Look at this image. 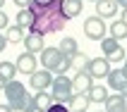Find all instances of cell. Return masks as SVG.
Here are the masks:
<instances>
[{
    "mask_svg": "<svg viewBox=\"0 0 127 112\" xmlns=\"http://www.w3.org/2000/svg\"><path fill=\"white\" fill-rule=\"evenodd\" d=\"M5 86H7V81H5V79H2V76H0V91H2Z\"/></svg>",
    "mask_w": 127,
    "mask_h": 112,
    "instance_id": "4dcf8cb0",
    "label": "cell"
},
{
    "mask_svg": "<svg viewBox=\"0 0 127 112\" xmlns=\"http://www.w3.org/2000/svg\"><path fill=\"white\" fill-rule=\"evenodd\" d=\"M72 86H74V93H89L94 86V76L89 72H77L72 79Z\"/></svg>",
    "mask_w": 127,
    "mask_h": 112,
    "instance_id": "30bf717a",
    "label": "cell"
},
{
    "mask_svg": "<svg viewBox=\"0 0 127 112\" xmlns=\"http://www.w3.org/2000/svg\"><path fill=\"white\" fill-rule=\"evenodd\" d=\"M53 79H55L53 72H48V69H36L34 74L29 76V86H31L34 91H50Z\"/></svg>",
    "mask_w": 127,
    "mask_h": 112,
    "instance_id": "52a82bcc",
    "label": "cell"
},
{
    "mask_svg": "<svg viewBox=\"0 0 127 112\" xmlns=\"http://www.w3.org/2000/svg\"><path fill=\"white\" fill-rule=\"evenodd\" d=\"M72 60V69L74 72H86V64H89V57L84 55V53H77L74 57H70Z\"/></svg>",
    "mask_w": 127,
    "mask_h": 112,
    "instance_id": "cb8c5ba5",
    "label": "cell"
},
{
    "mask_svg": "<svg viewBox=\"0 0 127 112\" xmlns=\"http://www.w3.org/2000/svg\"><path fill=\"white\" fill-rule=\"evenodd\" d=\"M0 29H7V14L0 10Z\"/></svg>",
    "mask_w": 127,
    "mask_h": 112,
    "instance_id": "4316f807",
    "label": "cell"
},
{
    "mask_svg": "<svg viewBox=\"0 0 127 112\" xmlns=\"http://www.w3.org/2000/svg\"><path fill=\"white\" fill-rule=\"evenodd\" d=\"M36 2H50V0H36Z\"/></svg>",
    "mask_w": 127,
    "mask_h": 112,
    "instance_id": "8d00e7d4",
    "label": "cell"
},
{
    "mask_svg": "<svg viewBox=\"0 0 127 112\" xmlns=\"http://www.w3.org/2000/svg\"><path fill=\"white\" fill-rule=\"evenodd\" d=\"M19 72H17V64L14 62H0V76L5 79V81H12Z\"/></svg>",
    "mask_w": 127,
    "mask_h": 112,
    "instance_id": "603a6c76",
    "label": "cell"
},
{
    "mask_svg": "<svg viewBox=\"0 0 127 112\" xmlns=\"http://www.w3.org/2000/svg\"><path fill=\"white\" fill-rule=\"evenodd\" d=\"M86 95H89V100H91V103H101V105H103V103H106V98H108V88H106L103 84H94L91 91L86 93Z\"/></svg>",
    "mask_w": 127,
    "mask_h": 112,
    "instance_id": "ac0fdd59",
    "label": "cell"
},
{
    "mask_svg": "<svg viewBox=\"0 0 127 112\" xmlns=\"http://www.w3.org/2000/svg\"><path fill=\"white\" fill-rule=\"evenodd\" d=\"M118 14V2L115 0H98L96 2V17L106 19V17H115Z\"/></svg>",
    "mask_w": 127,
    "mask_h": 112,
    "instance_id": "5bb4252c",
    "label": "cell"
},
{
    "mask_svg": "<svg viewBox=\"0 0 127 112\" xmlns=\"http://www.w3.org/2000/svg\"><path fill=\"white\" fill-rule=\"evenodd\" d=\"M22 43H24V50L31 53V55H36V53H41V50L46 48V41H43V36H38V34H27Z\"/></svg>",
    "mask_w": 127,
    "mask_h": 112,
    "instance_id": "4fadbf2b",
    "label": "cell"
},
{
    "mask_svg": "<svg viewBox=\"0 0 127 112\" xmlns=\"http://www.w3.org/2000/svg\"><path fill=\"white\" fill-rule=\"evenodd\" d=\"M50 105H53V95H50L48 91H38V93L34 95V107H36V110L46 112Z\"/></svg>",
    "mask_w": 127,
    "mask_h": 112,
    "instance_id": "d6986e66",
    "label": "cell"
},
{
    "mask_svg": "<svg viewBox=\"0 0 127 112\" xmlns=\"http://www.w3.org/2000/svg\"><path fill=\"white\" fill-rule=\"evenodd\" d=\"M122 72L127 74V57H125V62H122Z\"/></svg>",
    "mask_w": 127,
    "mask_h": 112,
    "instance_id": "836d02e7",
    "label": "cell"
},
{
    "mask_svg": "<svg viewBox=\"0 0 127 112\" xmlns=\"http://www.w3.org/2000/svg\"><path fill=\"white\" fill-rule=\"evenodd\" d=\"M108 31H110V36H113L115 41H120V43H122V38H127V24L122 19H115Z\"/></svg>",
    "mask_w": 127,
    "mask_h": 112,
    "instance_id": "44dd1931",
    "label": "cell"
},
{
    "mask_svg": "<svg viewBox=\"0 0 127 112\" xmlns=\"http://www.w3.org/2000/svg\"><path fill=\"white\" fill-rule=\"evenodd\" d=\"M115 2H118V7H122V10L127 7V0H115Z\"/></svg>",
    "mask_w": 127,
    "mask_h": 112,
    "instance_id": "f546056e",
    "label": "cell"
},
{
    "mask_svg": "<svg viewBox=\"0 0 127 112\" xmlns=\"http://www.w3.org/2000/svg\"><path fill=\"white\" fill-rule=\"evenodd\" d=\"M82 10H84V0H63V12L67 17V21L72 17H79Z\"/></svg>",
    "mask_w": 127,
    "mask_h": 112,
    "instance_id": "9a60e30c",
    "label": "cell"
},
{
    "mask_svg": "<svg viewBox=\"0 0 127 112\" xmlns=\"http://www.w3.org/2000/svg\"><path fill=\"white\" fill-rule=\"evenodd\" d=\"M2 91H5V95H7V105L12 107L14 112H27L29 107L34 105V95H29L27 86L22 84V81H17V79L7 81V86Z\"/></svg>",
    "mask_w": 127,
    "mask_h": 112,
    "instance_id": "7a4b0ae2",
    "label": "cell"
},
{
    "mask_svg": "<svg viewBox=\"0 0 127 112\" xmlns=\"http://www.w3.org/2000/svg\"><path fill=\"white\" fill-rule=\"evenodd\" d=\"M31 14H34V24L29 29V34L48 36V34H60L65 29V17L63 12V0H50V2H31L29 5Z\"/></svg>",
    "mask_w": 127,
    "mask_h": 112,
    "instance_id": "6da1fadb",
    "label": "cell"
},
{
    "mask_svg": "<svg viewBox=\"0 0 127 112\" xmlns=\"http://www.w3.org/2000/svg\"><path fill=\"white\" fill-rule=\"evenodd\" d=\"M89 2H98V0H89Z\"/></svg>",
    "mask_w": 127,
    "mask_h": 112,
    "instance_id": "74e56055",
    "label": "cell"
},
{
    "mask_svg": "<svg viewBox=\"0 0 127 112\" xmlns=\"http://www.w3.org/2000/svg\"><path fill=\"white\" fill-rule=\"evenodd\" d=\"M14 64H17V72H19V74H29V76H31L36 72V67H38V60H36V55H31V53L24 50V53L17 57Z\"/></svg>",
    "mask_w": 127,
    "mask_h": 112,
    "instance_id": "9c48e42d",
    "label": "cell"
},
{
    "mask_svg": "<svg viewBox=\"0 0 127 112\" xmlns=\"http://www.w3.org/2000/svg\"><path fill=\"white\" fill-rule=\"evenodd\" d=\"M110 62H108L106 57H91L89 60V64H86V72L91 74L94 79H106L108 74H110Z\"/></svg>",
    "mask_w": 127,
    "mask_h": 112,
    "instance_id": "ba28073f",
    "label": "cell"
},
{
    "mask_svg": "<svg viewBox=\"0 0 127 112\" xmlns=\"http://www.w3.org/2000/svg\"><path fill=\"white\" fill-rule=\"evenodd\" d=\"M106 81H108V86H110L115 93H120L122 88L127 86V74L122 72V67H120V69H110V74L106 76Z\"/></svg>",
    "mask_w": 127,
    "mask_h": 112,
    "instance_id": "8fae6325",
    "label": "cell"
},
{
    "mask_svg": "<svg viewBox=\"0 0 127 112\" xmlns=\"http://www.w3.org/2000/svg\"><path fill=\"white\" fill-rule=\"evenodd\" d=\"M31 24H34V14H31V10H29V7L19 10V12H17V26H22V29H24V31L29 34Z\"/></svg>",
    "mask_w": 127,
    "mask_h": 112,
    "instance_id": "ffe728a7",
    "label": "cell"
},
{
    "mask_svg": "<svg viewBox=\"0 0 127 112\" xmlns=\"http://www.w3.org/2000/svg\"><path fill=\"white\" fill-rule=\"evenodd\" d=\"M24 36H27V31L22 26H7V34H5V38H7V43H22L24 41Z\"/></svg>",
    "mask_w": 127,
    "mask_h": 112,
    "instance_id": "7402d4cb",
    "label": "cell"
},
{
    "mask_svg": "<svg viewBox=\"0 0 127 112\" xmlns=\"http://www.w3.org/2000/svg\"><path fill=\"white\" fill-rule=\"evenodd\" d=\"M38 60H41V67H43V69L53 72V74H67V72L72 69V60L67 55H63L58 45H48V48H43Z\"/></svg>",
    "mask_w": 127,
    "mask_h": 112,
    "instance_id": "3957f363",
    "label": "cell"
},
{
    "mask_svg": "<svg viewBox=\"0 0 127 112\" xmlns=\"http://www.w3.org/2000/svg\"><path fill=\"white\" fill-rule=\"evenodd\" d=\"M103 105H106V112H127V98H122L120 93H108Z\"/></svg>",
    "mask_w": 127,
    "mask_h": 112,
    "instance_id": "7c38bea8",
    "label": "cell"
},
{
    "mask_svg": "<svg viewBox=\"0 0 127 112\" xmlns=\"http://www.w3.org/2000/svg\"><path fill=\"white\" fill-rule=\"evenodd\" d=\"M58 48H60V53L67 55V57H74V55L79 53V45H77V41H74L72 36H63L60 43H58Z\"/></svg>",
    "mask_w": 127,
    "mask_h": 112,
    "instance_id": "2e32d148",
    "label": "cell"
},
{
    "mask_svg": "<svg viewBox=\"0 0 127 112\" xmlns=\"http://www.w3.org/2000/svg\"><path fill=\"white\" fill-rule=\"evenodd\" d=\"M46 112H72V110H70L67 105H63V103H53V105H50Z\"/></svg>",
    "mask_w": 127,
    "mask_h": 112,
    "instance_id": "d4e9b609",
    "label": "cell"
},
{
    "mask_svg": "<svg viewBox=\"0 0 127 112\" xmlns=\"http://www.w3.org/2000/svg\"><path fill=\"white\" fill-rule=\"evenodd\" d=\"M108 34V26H106V19H101V17H86L84 19V36L86 38H91V41H103Z\"/></svg>",
    "mask_w": 127,
    "mask_h": 112,
    "instance_id": "8992f818",
    "label": "cell"
},
{
    "mask_svg": "<svg viewBox=\"0 0 127 112\" xmlns=\"http://www.w3.org/2000/svg\"><path fill=\"white\" fill-rule=\"evenodd\" d=\"M120 95H122V98H127V86H125V88L120 91Z\"/></svg>",
    "mask_w": 127,
    "mask_h": 112,
    "instance_id": "d6a6232c",
    "label": "cell"
},
{
    "mask_svg": "<svg viewBox=\"0 0 127 112\" xmlns=\"http://www.w3.org/2000/svg\"><path fill=\"white\" fill-rule=\"evenodd\" d=\"M2 5H5V0H0V10H2Z\"/></svg>",
    "mask_w": 127,
    "mask_h": 112,
    "instance_id": "d590c367",
    "label": "cell"
},
{
    "mask_svg": "<svg viewBox=\"0 0 127 112\" xmlns=\"http://www.w3.org/2000/svg\"><path fill=\"white\" fill-rule=\"evenodd\" d=\"M122 21H125V24H127V7H125V10H122Z\"/></svg>",
    "mask_w": 127,
    "mask_h": 112,
    "instance_id": "1f68e13d",
    "label": "cell"
},
{
    "mask_svg": "<svg viewBox=\"0 0 127 112\" xmlns=\"http://www.w3.org/2000/svg\"><path fill=\"white\" fill-rule=\"evenodd\" d=\"M7 48V38H5V36H2V34H0V53H2V50H5Z\"/></svg>",
    "mask_w": 127,
    "mask_h": 112,
    "instance_id": "83f0119b",
    "label": "cell"
},
{
    "mask_svg": "<svg viewBox=\"0 0 127 112\" xmlns=\"http://www.w3.org/2000/svg\"><path fill=\"white\" fill-rule=\"evenodd\" d=\"M0 112H14V110L7 105V103H2V105H0Z\"/></svg>",
    "mask_w": 127,
    "mask_h": 112,
    "instance_id": "f1b7e54d",
    "label": "cell"
},
{
    "mask_svg": "<svg viewBox=\"0 0 127 112\" xmlns=\"http://www.w3.org/2000/svg\"><path fill=\"white\" fill-rule=\"evenodd\" d=\"M98 43H101V53H103V57H106L110 64H113V62H125L127 53H125V48H122L120 41H115L113 36H106V38L98 41Z\"/></svg>",
    "mask_w": 127,
    "mask_h": 112,
    "instance_id": "5b68a950",
    "label": "cell"
},
{
    "mask_svg": "<svg viewBox=\"0 0 127 112\" xmlns=\"http://www.w3.org/2000/svg\"><path fill=\"white\" fill-rule=\"evenodd\" d=\"M27 112H41V110H36V107H34V105H31V107H29V110H27Z\"/></svg>",
    "mask_w": 127,
    "mask_h": 112,
    "instance_id": "e575fe53",
    "label": "cell"
},
{
    "mask_svg": "<svg viewBox=\"0 0 127 112\" xmlns=\"http://www.w3.org/2000/svg\"><path fill=\"white\" fill-rule=\"evenodd\" d=\"M50 95H53V103H63V105H70L72 95H74V86H72V79L67 74H55L53 84H50Z\"/></svg>",
    "mask_w": 127,
    "mask_h": 112,
    "instance_id": "277c9868",
    "label": "cell"
},
{
    "mask_svg": "<svg viewBox=\"0 0 127 112\" xmlns=\"http://www.w3.org/2000/svg\"><path fill=\"white\" fill-rule=\"evenodd\" d=\"M89 105H91V100H89L86 93H74L67 107H70L72 112H86V107H89Z\"/></svg>",
    "mask_w": 127,
    "mask_h": 112,
    "instance_id": "e0dca14e",
    "label": "cell"
},
{
    "mask_svg": "<svg viewBox=\"0 0 127 112\" xmlns=\"http://www.w3.org/2000/svg\"><path fill=\"white\" fill-rule=\"evenodd\" d=\"M31 2H34V0H14V5L19 7V10H24V7H29Z\"/></svg>",
    "mask_w": 127,
    "mask_h": 112,
    "instance_id": "484cf974",
    "label": "cell"
}]
</instances>
